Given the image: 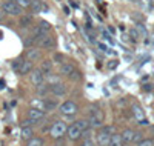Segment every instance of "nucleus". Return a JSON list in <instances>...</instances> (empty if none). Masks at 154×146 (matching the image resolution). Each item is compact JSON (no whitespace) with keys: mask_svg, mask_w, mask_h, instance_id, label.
Instances as JSON below:
<instances>
[{"mask_svg":"<svg viewBox=\"0 0 154 146\" xmlns=\"http://www.w3.org/2000/svg\"><path fill=\"white\" fill-rule=\"evenodd\" d=\"M88 122L91 125L93 129H99L103 126V122H105V114L102 111V108L99 106H91V109H89V117H88Z\"/></svg>","mask_w":154,"mask_h":146,"instance_id":"nucleus-1","label":"nucleus"},{"mask_svg":"<svg viewBox=\"0 0 154 146\" xmlns=\"http://www.w3.org/2000/svg\"><path fill=\"white\" fill-rule=\"evenodd\" d=\"M66 129H68V123L65 120H56L53 125L49 126L48 134L53 140H62L66 135Z\"/></svg>","mask_w":154,"mask_h":146,"instance_id":"nucleus-2","label":"nucleus"},{"mask_svg":"<svg viewBox=\"0 0 154 146\" xmlns=\"http://www.w3.org/2000/svg\"><path fill=\"white\" fill-rule=\"evenodd\" d=\"M114 128L112 126H102L96 132V144L97 146H109L111 135L114 134Z\"/></svg>","mask_w":154,"mask_h":146,"instance_id":"nucleus-3","label":"nucleus"},{"mask_svg":"<svg viewBox=\"0 0 154 146\" xmlns=\"http://www.w3.org/2000/svg\"><path fill=\"white\" fill-rule=\"evenodd\" d=\"M2 11L6 16H12V17H19L23 14V9L14 2V0H3L2 5H0Z\"/></svg>","mask_w":154,"mask_h":146,"instance_id":"nucleus-4","label":"nucleus"},{"mask_svg":"<svg viewBox=\"0 0 154 146\" xmlns=\"http://www.w3.org/2000/svg\"><path fill=\"white\" fill-rule=\"evenodd\" d=\"M59 111L63 117H74L79 112V105L72 100H65L63 103L59 105Z\"/></svg>","mask_w":154,"mask_h":146,"instance_id":"nucleus-5","label":"nucleus"},{"mask_svg":"<svg viewBox=\"0 0 154 146\" xmlns=\"http://www.w3.org/2000/svg\"><path fill=\"white\" fill-rule=\"evenodd\" d=\"M35 45L40 48V49L49 51V49H54L57 46V42H56V37H53L51 34H46V35H40V37H38Z\"/></svg>","mask_w":154,"mask_h":146,"instance_id":"nucleus-6","label":"nucleus"},{"mask_svg":"<svg viewBox=\"0 0 154 146\" xmlns=\"http://www.w3.org/2000/svg\"><path fill=\"white\" fill-rule=\"evenodd\" d=\"M42 51H43V49H40L37 45L29 46V48L26 49V52H25V59L29 60V62H32V63L42 62V60H43V52H42Z\"/></svg>","mask_w":154,"mask_h":146,"instance_id":"nucleus-7","label":"nucleus"},{"mask_svg":"<svg viewBox=\"0 0 154 146\" xmlns=\"http://www.w3.org/2000/svg\"><path fill=\"white\" fill-rule=\"evenodd\" d=\"M45 117H46V112L42 109L32 108V106L28 109V120L31 122V125H38L42 120H45Z\"/></svg>","mask_w":154,"mask_h":146,"instance_id":"nucleus-8","label":"nucleus"},{"mask_svg":"<svg viewBox=\"0 0 154 146\" xmlns=\"http://www.w3.org/2000/svg\"><path fill=\"white\" fill-rule=\"evenodd\" d=\"M66 137L69 141L72 143H77L82 140V129L79 128L77 123H72V125H68V129H66Z\"/></svg>","mask_w":154,"mask_h":146,"instance_id":"nucleus-9","label":"nucleus"},{"mask_svg":"<svg viewBox=\"0 0 154 146\" xmlns=\"http://www.w3.org/2000/svg\"><path fill=\"white\" fill-rule=\"evenodd\" d=\"M49 94L53 97H63L68 94V86L63 83V82H59V83H54V85H49Z\"/></svg>","mask_w":154,"mask_h":146,"instance_id":"nucleus-10","label":"nucleus"},{"mask_svg":"<svg viewBox=\"0 0 154 146\" xmlns=\"http://www.w3.org/2000/svg\"><path fill=\"white\" fill-rule=\"evenodd\" d=\"M29 82L34 88L40 86L42 83H45V74L38 69V68H34L31 72H29Z\"/></svg>","mask_w":154,"mask_h":146,"instance_id":"nucleus-11","label":"nucleus"},{"mask_svg":"<svg viewBox=\"0 0 154 146\" xmlns=\"http://www.w3.org/2000/svg\"><path fill=\"white\" fill-rule=\"evenodd\" d=\"M131 114L134 115V118L137 120L139 125H142V126H146V125H148V120H146V117H145V112H143V109L140 108L139 105H133V106H131Z\"/></svg>","mask_w":154,"mask_h":146,"instance_id":"nucleus-12","label":"nucleus"},{"mask_svg":"<svg viewBox=\"0 0 154 146\" xmlns=\"http://www.w3.org/2000/svg\"><path fill=\"white\" fill-rule=\"evenodd\" d=\"M75 69V66L71 62H63L62 65H59V75L60 77H69L72 74V71Z\"/></svg>","mask_w":154,"mask_h":146,"instance_id":"nucleus-13","label":"nucleus"},{"mask_svg":"<svg viewBox=\"0 0 154 146\" xmlns=\"http://www.w3.org/2000/svg\"><path fill=\"white\" fill-rule=\"evenodd\" d=\"M32 69H34V63L29 62V60H26V59H23L22 63H20V66H19V69H17V74L19 75H26Z\"/></svg>","mask_w":154,"mask_h":146,"instance_id":"nucleus-14","label":"nucleus"},{"mask_svg":"<svg viewBox=\"0 0 154 146\" xmlns=\"http://www.w3.org/2000/svg\"><path fill=\"white\" fill-rule=\"evenodd\" d=\"M19 26L20 28H32L34 26L32 14H22V16H19Z\"/></svg>","mask_w":154,"mask_h":146,"instance_id":"nucleus-15","label":"nucleus"},{"mask_svg":"<svg viewBox=\"0 0 154 146\" xmlns=\"http://www.w3.org/2000/svg\"><path fill=\"white\" fill-rule=\"evenodd\" d=\"M53 68H54L53 60H48V59H43L42 63H40V66H38V69L45 74V77L49 75V74H53Z\"/></svg>","mask_w":154,"mask_h":146,"instance_id":"nucleus-16","label":"nucleus"},{"mask_svg":"<svg viewBox=\"0 0 154 146\" xmlns=\"http://www.w3.org/2000/svg\"><path fill=\"white\" fill-rule=\"evenodd\" d=\"M43 103H45V112H48V111H54V109H57L59 108V102H57V99L56 97H46V99H43Z\"/></svg>","mask_w":154,"mask_h":146,"instance_id":"nucleus-17","label":"nucleus"},{"mask_svg":"<svg viewBox=\"0 0 154 146\" xmlns=\"http://www.w3.org/2000/svg\"><path fill=\"white\" fill-rule=\"evenodd\" d=\"M120 135H122L123 143H133V141H134V135H136V131L131 129V128H126V129L122 131Z\"/></svg>","mask_w":154,"mask_h":146,"instance_id":"nucleus-18","label":"nucleus"},{"mask_svg":"<svg viewBox=\"0 0 154 146\" xmlns=\"http://www.w3.org/2000/svg\"><path fill=\"white\" fill-rule=\"evenodd\" d=\"M20 137H22L25 141L29 140L31 137H34V129H32V126L23 125V126H22V129H20Z\"/></svg>","mask_w":154,"mask_h":146,"instance_id":"nucleus-19","label":"nucleus"},{"mask_svg":"<svg viewBox=\"0 0 154 146\" xmlns=\"http://www.w3.org/2000/svg\"><path fill=\"white\" fill-rule=\"evenodd\" d=\"M25 146H45V138L43 137H31L29 140L25 141Z\"/></svg>","mask_w":154,"mask_h":146,"instance_id":"nucleus-20","label":"nucleus"},{"mask_svg":"<svg viewBox=\"0 0 154 146\" xmlns=\"http://www.w3.org/2000/svg\"><path fill=\"white\" fill-rule=\"evenodd\" d=\"M43 9V3L42 0H31V6H29V11L32 14H38V12H42Z\"/></svg>","mask_w":154,"mask_h":146,"instance_id":"nucleus-21","label":"nucleus"},{"mask_svg":"<svg viewBox=\"0 0 154 146\" xmlns=\"http://www.w3.org/2000/svg\"><path fill=\"white\" fill-rule=\"evenodd\" d=\"M123 140H122V135L117 134V132H114L111 135V140H109V146H123Z\"/></svg>","mask_w":154,"mask_h":146,"instance_id":"nucleus-22","label":"nucleus"},{"mask_svg":"<svg viewBox=\"0 0 154 146\" xmlns=\"http://www.w3.org/2000/svg\"><path fill=\"white\" fill-rule=\"evenodd\" d=\"M35 91H37V94L40 96V97H46V96H49V85L45 82V83H42L40 86H37Z\"/></svg>","mask_w":154,"mask_h":146,"instance_id":"nucleus-23","label":"nucleus"},{"mask_svg":"<svg viewBox=\"0 0 154 146\" xmlns=\"http://www.w3.org/2000/svg\"><path fill=\"white\" fill-rule=\"evenodd\" d=\"M75 123L79 125V128L82 129V132L83 131H88V129H93L91 125H89V122H88V118H80V120H77Z\"/></svg>","mask_w":154,"mask_h":146,"instance_id":"nucleus-24","label":"nucleus"},{"mask_svg":"<svg viewBox=\"0 0 154 146\" xmlns=\"http://www.w3.org/2000/svg\"><path fill=\"white\" fill-rule=\"evenodd\" d=\"M82 77H83V75H82V72H80L79 69H74L72 74H71L68 78H69L71 82H80V80H82Z\"/></svg>","mask_w":154,"mask_h":146,"instance_id":"nucleus-25","label":"nucleus"},{"mask_svg":"<svg viewBox=\"0 0 154 146\" xmlns=\"http://www.w3.org/2000/svg\"><path fill=\"white\" fill-rule=\"evenodd\" d=\"M31 105H32V108H37V109H42V111H45V103H43V99H40V100L34 99Z\"/></svg>","mask_w":154,"mask_h":146,"instance_id":"nucleus-26","label":"nucleus"},{"mask_svg":"<svg viewBox=\"0 0 154 146\" xmlns=\"http://www.w3.org/2000/svg\"><path fill=\"white\" fill-rule=\"evenodd\" d=\"M14 2H16L22 9H29V6H31V0H14Z\"/></svg>","mask_w":154,"mask_h":146,"instance_id":"nucleus-27","label":"nucleus"},{"mask_svg":"<svg viewBox=\"0 0 154 146\" xmlns=\"http://www.w3.org/2000/svg\"><path fill=\"white\" fill-rule=\"evenodd\" d=\"M51 60H53V63H56V65H62L63 62H65V57H63V54H54Z\"/></svg>","mask_w":154,"mask_h":146,"instance_id":"nucleus-28","label":"nucleus"},{"mask_svg":"<svg viewBox=\"0 0 154 146\" xmlns=\"http://www.w3.org/2000/svg\"><path fill=\"white\" fill-rule=\"evenodd\" d=\"M137 146H154V140L152 138H142L137 143Z\"/></svg>","mask_w":154,"mask_h":146,"instance_id":"nucleus-29","label":"nucleus"},{"mask_svg":"<svg viewBox=\"0 0 154 146\" xmlns=\"http://www.w3.org/2000/svg\"><path fill=\"white\" fill-rule=\"evenodd\" d=\"M79 146H96V143L93 141V138H82Z\"/></svg>","mask_w":154,"mask_h":146,"instance_id":"nucleus-30","label":"nucleus"},{"mask_svg":"<svg viewBox=\"0 0 154 146\" xmlns=\"http://www.w3.org/2000/svg\"><path fill=\"white\" fill-rule=\"evenodd\" d=\"M22 57H19V59H16V62L14 63H12V69H14V71H17L19 69V66H20V63H22Z\"/></svg>","mask_w":154,"mask_h":146,"instance_id":"nucleus-31","label":"nucleus"},{"mask_svg":"<svg viewBox=\"0 0 154 146\" xmlns=\"http://www.w3.org/2000/svg\"><path fill=\"white\" fill-rule=\"evenodd\" d=\"M140 140H142V134H140V132H136V135H134V141H133V143H139Z\"/></svg>","mask_w":154,"mask_h":146,"instance_id":"nucleus-32","label":"nucleus"},{"mask_svg":"<svg viewBox=\"0 0 154 146\" xmlns=\"http://www.w3.org/2000/svg\"><path fill=\"white\" fill-rule=\"evenodd\" d=\"M5 16H6V14H5V12H3V11H2V8H0V22H3V19H5Z\"/></svg>","mask_w":154,"mask_h":146,"instance_id":"nucleus-33","label":"nucleus"},{"mask_svg":"<svg viewBox=\"0 0 154 146\" xmlns=\"http://www.w3.org/2000/svg\"><path fill=\"white\" fill-rule=\"evenodd\" d=\"M123 146H133V143H125Z\"/></svg>","mask_w":154,"mask_h":146,"instance_id":"nucleus-34","label":"nucleus"},{"mask_svg":"<svg viewBox=\"0 0 154 146\" xmlns=\"http://www.w3.org/2000/svg\"><path fill=\"white\" fill-rule=\"evenodd\" d=\"M133 2H137V0H133Z\"/></svg>","mask_w":154,"mask_h":146,"instance_id":"nucleus-35","label":"nucleus"}]
</instances>
